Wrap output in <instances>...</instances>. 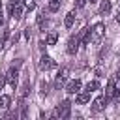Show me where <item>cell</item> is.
Listing matches in <instances>:
<instances>
[{
  "label": "cell",
  "mask_w": 120,
  "mask_h": 120,
  "mask_svg": "<svg viewBox=\"0 0 120 120\" xmlns=\"http://www.w3.org/2000/svg\"><path fill=\"white\" fill-rule=\"evenodd\" d=\"M71 114V101L69 99H64L52 112V118H60V120H68Z\"/></svg>",
  "instance_id": "6da1fadb"
},
{
  "label": "cell",
  "mask_w": 120,
  "mask_h": 120,
  "mask_svg": "<svg viewBox=\"0 0 120 120\" xmlns=\"http://www.w3.org/2000/svg\"><path fill=\"white\" fill-rule=\"evenodd\" d=\"M103 34H105V26H103L101 22H98V24H94V28L90 30V39H92L94 43H98V41L103 38Z\"/></svg>",
  "instance_id": "7a4b0ae2"
},
{
  "label": "cell",
  "mask_w": 120,
  "mask_h": 120,
  "mask_svg": "<svg viewBox=\"0 0 120 120\" xmlns=\"http://www.w3.org/2000/svg\"><path fill=\"white\" fill-rule=\"evenodd\" d=\"M17 79H19V68L13 66V68L8 71V75H6V82L15 90V86H17Z\"/></svg>",
  "instance_id": "3957f363"
},
{
  "label": "cell",
  "mask_w": 120,
  "mask_h": 120,
  "mask_svg": "<svg viewBox=\"0 0 120 120\" xmlns=\"http://www.w3.org/2000/svg\"><path fill=\"white\" fill-rule=\"evenodd\" d=\"M54 66H56V62H54L51 56L43 54V56L39 58V69H41V71H49V69H52Z\"/></svg>",
  "instance_id": "277c9868"
},
{
  "label": "cell",
  "mask_w": 120,
  "mask_h": 120,
  "mask_svg": "<svg viewBox=\"0 0 120 120\" xmlns=\"http://www.w3.org/2000/svg\"><path fill=\"white\" fill-rule=\"evenodd\" d=\"M68 68H62L60 71H58V75H56V79H54V86L56 88H60V86H64V82H66V79H68Z\"/></svg>",
  "instance_id": "5b68a950"
},
{
  "label": "cell",
  "mask_w": 120,
  "mask_h": 120,
  "mask_svg": "<svg viewBox=\"0 0 120 120\" xmlns=\"http://www.w3.org/2000/svg\"><path fill=\"white\" fill-rule=\"evenodd\" d=\"M114 96H116V84H114V79H109L107 90H105V99L109 101V99H112Z\"/></svg>",
  "instance_id": "8992f818"
},
{
  "label": "cell",
  "mask_w": 120,
  "mask_h": 120,
  "mask_svg": "<svg viewBox=\"0 0 120 120\" xmlns=\"http://www.w3.org/2000/svg\"><path fill=\"white\" fill-rule=\"evenodd\" d=\"M103 103H107L105 96H99V98H96V99H94V103H92V112H101V111L105 109V105H103Z\"/></svg>",
  "instance_id": "52a82bcc"
},
{
  "label": "cell",
  "mask_w": 120,
  "mask_h": 120,
  "mask_svg": "<svg viewBox=\"0 0 120 120\" xmlns=\"http://www.w3.org/2000/svg\"><path fill=\"white\" fill-rule=\"evenodd\" d=\"M28 92H30V77L26 73L24 75V81H22V86H21V103L24 101V98L28 96Z\"/></svg>",
  "instance_id": "ba28073f"
},
{
  "label": "cell",
  "mask_w": 120,
  "mask_h": 120,
  "mask_svg": "<svg viewBox=\"0 0 120 120\" xmlns=\"http://www.w3.org/2000/svg\"><path fill=\"white\" fill-rule=\"evenodd\" d=\"M8 9H9V15H11L13 19H17V21L22 17V9H21V6H19V4H13V2H11Z\"/></svg>",
  "instance_id": "9c48e42d"
},
{
  "label": "cell",
  "mask_w": 120,
  "mask_h": 120,
  "mask_svg": "<svg viewBox=\"0 0 120 120\" xmlns=\"http://www.w3.org/2000/svg\"><path fill=\"white\" fill-rule=\"evenodd\" d=\"M79 49V36H71L69 41H68V52L69 54H75Z\"/></svg>",
  "instance_id": "30bf717a"
},
{
  "label": "cell",
  "mask_w": 120,
  "mask_h": 120,
  "mask_svg": "<svg viewBox=\"0 0 120 120\" xmlns=\"http://www.w3.org/2000/svg\"><path fill=\"white\" fill-rule=\"evenodd\" d=\"M9 103H11V98L9 96H0V116L6 114V111L9 109Z\"/></svg>",
  "instance_id": "8fae6325"
},
{
  "label": "cell",
  "mask_w": 120,
  "mask_h": 120,
  "mask_svg": "<svg viewBox=\"0 0 120 120\" xmlns=\"http://www.w3.org/2000/svg\"><path fill=\"white\" fill-rule=\"evenodd\" d=\"M79 90H81V81H79V79L71 81V82L66 86V92H68V94H77Z\"/></svg>",
  "instance_id": "7c38bea8"
},
{
  "label": "cell",
  "mask_w": 120,
  "mask_h": 120,
  "mask_svg": "<svg viewBox=\"0 0 120 120\" xmlns=\"http://www.w3.org/2000/svg\"><path fill=\"white\" fill-rule=\"evenodd\" d=\"M73 21H75V11H69L66 15V19H64V26L66 28H71L73 26Z\"/></svg>",
  "instance_id": "4fadbf2b"
},
{
  "label": "cell",
  "mask_w": 120,
  "mask_h": 120,
  "mask_svg": "<svg viewBox=\"0 0 120 120\" xmlns=\"http://www.w3.org/2000/svg\"><path fill=\"white\" fill-rule=\"evenodd\" d=\"M109 11H111V2L109 0H103L101 6H99V13L101 15H109Z\"/></svg>",
  "instance_id": "5bb4252c"
},
{
  "label": "cell",
  "mask_w": 120,
  "mask_h": 120,
  "mask_svg": "<svg viewBox=\"0 0 120 120\" xmlns=\"http://www.w3.org/2000/svg\"><path fill=\"white\" fill-rule=\"evenodd\" d=\"M88 99H90V92H88V90L77 96V103H79V105H84V103H86Z\"/></svg>",
  "instance_id": "9a60e30c"
},
{
  "label": "cell",
  "mask_w": 120,
  "mask_h": 120,
  "mask_svg": "<svg viewBox=\"0 0 120 120\" xmlns=\"http://www.w3.org/2000/svg\"><path fill=\"white\" fill-rule=\"evenodd\" d=\"M62 0H49V11H58Z\"/></svg>",
  "instance_id": "2e32d148"
},
{
  "label": "cell",
  "mask_w": 120,
  "mask_h": 120,
  "mask_svg": "<svg viewBox=\"0 0 120 120\" xmlns=\"http://www.w3.org/2000/svg\"><path fill=\"white\" fill-rule=\"evenodd\" d=\"M58 41V34L56 32H49V36H47V45H54Z\"/></svg>",
  "instance_id": "e0dca14e"
},
{
  "label": "cell",
  "mask_w": 120,
  "mask_h": 120,
  "mask_svg": "<svg viewBox=\"0 0 120 120\" xmlns=\"http://www.w3.org/2000/svg\"><path fill=\"white\" fill-rule=\"evenodd\" d=\"M45 22H47V19H45V11H41V13L38 15V26L43 30V28H45Z\"/></svg>",
  "instance_id": "ac0fdd59"
},
{
  "label": "cell",
  "mask_w": 120,
  "mask_h": 120,
  "mask_svg": "<svg viewBox=\"0 0 120 120\" xmlns=\"http://www.w3.org/2000/svg\"><path fill=\"white\" fill-rule=\"evenodd\" d=\"M98 88H99V82H98V81H90V82L86 84V90H88V92H94V90H98Z\"/></svg>",
  "instance_id": "d6986e66"
},
{
  "label": "cell",
  "mask_w": 120,
  "mask_h": 120,
  "mask_svg": "<svg viewBox=\"0 0 120 120\" xmlns=\"http://www.w3.org/2000/svg\"><path fill=\"white\" fill-rule=\"evenodd\" d=\"M8 36H9V30L6 28V30H4V34L0 36V49H2L4 45H6V39H8Z\"/></svg>",
  "instance_id": "ffe728a7"
},
{
  "label": "cell",
  "mask_w": 120,
  "mask_h": 120,
  "mask_svg": "<svg viewBox=\"0 0 120 120\" xmlns=\"http://www.w3.org/2000/svg\"><path fill=\"white\" fill-rule=\"evenodd\" d=\"M24 6H26V9H34L36 8V0H24Z\"/></svg>",
  "instance_id": "44dd1931"
},
{
  "label": "cell",
  "mask_w": 120,
  "mask_h": 120,
  "mask_svg": "<svg viewBox=\"0 0 120 120\" xmlns=\"http://www.w3.org/2000/svg\"><path fill=\"white\" fill-rule=\"evenodd\" d=\"M88 4V0H75V8H84Z\"/></svg>",
  "instance_id": "7402d4cb"
},
{
  "label": "cell",
  "mask_w": 120,
  "mask_h": 120,
  "mask_svg": "<svg viewBox=\"0 0 120 120\" xmlns=\"http://www.w3.org/2000/svg\"><path fill=\"white\" fill-rule=\"evenodd\" d=\"M4 84H6V75H0V90L4 88Z\"/></svg>",
  "instance_id": "603a6c76"
},
{
  "label": "cell",
  "mask_w": 120,
  "mask_h": 120,
  "mask_svg": "<svg viewBox=\"0 0 120 120\" xmlns=\"http://www.w3.org/2000/svg\"><path fill=\"white\" fill-rule=\"evenodd\" d=\"M41 94H47V84L41 82Z\"/></svg>",
  "instance_id": "cb8c5ba5"
},
{
  "label": "cell",
  "mask_w": 120,
  "mask_h": 120,
  "mask_svg": "<svg viewBox=\"0 0 120 120\" xmlns=\"http://www.w3.org/2000/svg\"><path fill=\"white\" fill-rule=\"evenodd\" d=\"M24 38H26V39H30V28H26V30H24Z\"/></svg>",
  "instance_id": "d4e9b609"
},
{
  "label": "cell",
  "mask_w": 120,
  "mask_h": 120,
  "mask_svg": "<svg viewBox=\"0 0 120 120\" xmlns=\"http://www.w3.org/2000/svg\"><path fill=\"white\" fill-rule=\"evenodd\" d=\"M0 26H4V17H2V11H0Z\"/></svg>",
  "instance_id": "484cf974"
},
{
  "label": "cell",
  "mask_w": 120,
  "mask_h": 120,
  "mask_svg": "<svg viewBox=\"0 0 120 120\" xmlns=\"http://www.w3.org/2000/svg\"><path fill=\"white\" fill-rule=\"evenodd\" d=\"M116 22H120V11H118V15H116Z\"/></svg>",
  "instance_id": "4316f807"
},
{
  "label": "cell",
  "mask_w": 120,
  "mask_h": 120,
  "mask_svg": "<svg viewBox=\"0 0 120 120\" xmlns=\"http://www.w3.org/2000/svg\"><path fill=\"white\" fill-rule=\"evenodd\" d=\"M11 2H13V4H19V0H11Z\"/></svg>",
  "instance_id": "83f0119b"
},
{
  "label": "cell",
  "mask_w": 120,
  "mask_h": 120,
  "mask_svg": "<svg viewBox=\"0 0 120 120\" xmlns=\"http://www.w3.org/2000/svg\"><path fill=\"white\" fill-rule=\"evenodd\" d=\"M0 11H2V0H0Z\"/></svg>",
  "instance_id": "f1b7e54d"
}]
</instances>
